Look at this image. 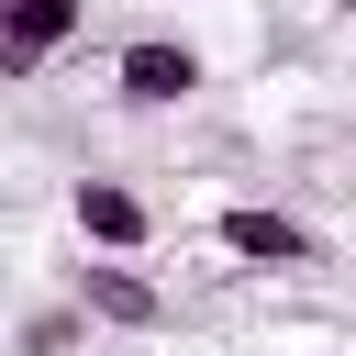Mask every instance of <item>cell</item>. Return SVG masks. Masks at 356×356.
Listing matches in <instances>:
<instances>
[{
	"instance_id": "6da1fadb",
	"label": "cell",
	"mask_w": 356,
	"mask_h": 356,
	"mask_svg": "<svg viewBox=\"0 0 356 356\" xmlns=\"http://www.w3.org/2000/svg\"><path fill=\"white\" fill-rule=\"evenodd\" d=\"M89 33V0H0V78H44Z\"/></svg>"
},
{
	"instance_id": "7a4b0ae2",
	"label": "cell",
	"mask_w": 356,
	"mask_h": 356,
	"mask_svg": "<svg viewBox=\"0 0 356 356\" xmlns=\"http://www.w3.org/2000/svg\"><path fill=\"white\" fill-rule=\"evenodd\" d=\"M111 89H122L134 111H178V100L200 89V44H178V33H134V44L111 56Z\"/></svg>"
},
{
	"instance_id": "3957f363",
	"label": "cell",
	"mask_w": 356,
	"mask_h": 356,
	"mask_svg": "<svg viewBox=\"0 0 356 356\" xmlns=\"http://www.w3.org/2000/svg\"><path fill=\"white\" fill-rule=\"evenodd\" d=\"M67 222H78V245H89V256H122V267L156 245V211H145L122 178H78V189H67Z\"/></svg>"
},
{
	"instance_id": "277c9868",
	"label": "cell",
	"mask_w": 356,
	"mask_h": 356,
	"mask_svg": "<svg viewBox=\"0 0 356 356\" xmlns=\"http://www.w3.org/2000/svg\"><path fill=\"white\" fill-rule=\"evenodd\" d=\"M211 245L234 267H312V222H289L278 200H222L211 211Z\"/></svg>"
},
{
	"instance_id": "5b68a950",
	"label": "cell",
	"mask_w": 356,
	"mask_h": 356,
	"mask_svg": "<svg viewBox=\"0 0 356 356\" xmlns=\"http://www.w3.org/2000/svg\"><path fill=\"white\" fill-rule=\"evenodd\" d=\"M78 312L111 323V334H156V323H167V289H156L145 267H122V256H89V267H78Z\"/></svg>"
},
{
	"instance_id": "8992f818",
	"label": "cell",
	"mask_w": 356,
	"mask_h": 356,
	"mask_svg": "<svg viewBox=\"0 0 356 356\" xmlns=\"http://www.w3.org/2000/svg\"><path fill=\"white\" fill-rule=\"evenodd\" d=\"M78 334H89V312H78V300H67V312H33V323H22V356H67Z\"/></svg>"
},
{
	"instance_id": "52a82bcc",
	"label": "cell",
	"mask_w": 356,
	"mask_h": 356,
	"mask_svg": "<svg viewBox=\"0 0 356 356\" xmlns=\"http://www.w3.org/2000/svg\"><path fill=\"white\" fill-rule=\"evenodd\" d=\"M345 11H356V0H345Z\"/></svg>"
}]
</instances>
